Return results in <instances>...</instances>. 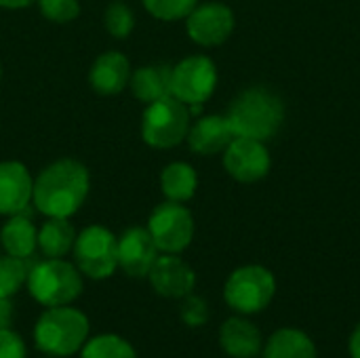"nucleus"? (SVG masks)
Segmentation results:
<instances>
[{
    "label": "nucleus",
    "instance_id": "nucleus-15",
    "mask_svg": "<svg viewBox=\"0 0 360 358\" xmlns=\"http://www.w3.org/2000/svg\"><path fill=\"white\" fill-rule=\"evenodd\" d=\"M219 346L232 358H255L262 354L264 338L259 327L245 314L230 317L219 327Z\"/></svg>",
    "mask_w": 360,
    "mask_h": 358
},
{
    "label": "nucleus",
    "instance_id": "nucleus-30",
    "mask_svg": "<svg viewBox=\"0 0 360 358\" xmlns=\"http://www.w3.org/2000/svg\"><path fill=\"white\" fill-rule=\"evenodd\" d=\"M13 323V302L11 298L0 295V329H8Z\"/></svg>",
    "mask_w": 360,
    "mask_h": 358
},
{
    "label": "nucleus",
    "instance_id": "nucleus-9",
    "mask_svg": "<svg viewBox=\"0 0 360 358\" xmlns=\"http://www.w3.org/2000/svg\"><path fill=\"white\" fill-rule=\"evenodd\" d=\"M217 84V68L205 55L181 59L171 74V95L186 106L205 103Z\"/></svg>",
    "mask_w": 360,
    "mask_h": 358
},
{
    "label": "nucleus",
    "instance_id": "nucleus-27",
    "mask_svg": "<svg viewBox=\"0 0 360 358\" xmlns=\"http://www.w3.org/2000/svg\"><path fill=\"white\" fill-rule=\"evenodd\" d=\"M40 13L53 23L74 21L80 13L78 0H38Z\"/></svg>",
    "mask_w": 360,
    "mask_h": 358
},
{
    "label": "nucleus",
    "instance_id": "nucleus-5",
    "mask_svg": "<svg viewBox=\"0 0 360 358\" xmlns=\"http://www.w3.org/2000/svg\"><path fill=\"white\" fill-rule=\"evenodd\" d=\"M276 295V279L274 274L257 264L236 268L226 285L224 300L236 314H257L266 310Z\"/></svg>",
    "mask_w": 360,
    "mask_h": 358
},
{
    "label": "nucleus",
    "instance_id": "nucleus-16",
    "mask_svg": "<svg viewBox=\"0 0 360 358\" xmlns=\"http://www.w3.org/2000/svg\"><path fill=\"white\" fill-rule=\"evenodd\" d=\"M131 63L118 51H108L95 59L89 72V82L99 95H116L129 87Z\"/></svg>",
    "mask_w": 360,
    "mask_h": 358
},
{
    "label": "nucleus",
    "instance_id": "nucleus-19",
    "mask_svg": "<svg viewBox=\"0 0 360 358\" xmlns=\"http://www.w3.org/2000/svg\"><path fill=\"white\" fill-rule=\"evenodd\" d=\"M171 74L173 68L167 63L141 65L131 74L129 87L139 101L152 103L171 95Z\"/></svg>",
    "mask_w": 360,
    "mask_h": 358
},
{
    "label": "nucleus",
    "instance_id": "nucleus-10",
    "mask_svg": "<svg viewBox=\"0 0 360 358\" xmlns=\"http://www.w3.org/2000/svg\"><path fill=\"white\" fill-rule=\"evenodd\" d=\"M224 167L236 181L253 184L268 175L272 160L264 141L234 137L230 146L224 150Z\"/></svg>",
    "mask_w": 360,
    "mask_h": 358
},
{
    "label": "nucleus",
    "instance_id": "nucleus-26",
    "mask_svg": "<svg viewBox=\"0 0 360 358\" xmlns=\"http://www.w3.org/2000/svg\"><path fill=\"white\" fill-rule=\"evenodd\" d=\"M196 4L198 0H143L146 11L160 21L186 19Z\"/></svg>",
    "mask_w": 360,
    "mask_h": 358
},
{
    "label": "nucleus",
    "instance_id": "nucleus-3",
    "mask_svg": "<svg viewBox=\"0 0 360 358\" xmlns=\"http://www.w3.org/2000/svg\"><path fill=\"white\" fill-rule=\"evenodd\" d=\"M91 335V323L78 308L55 306L46 308L34 325V344L40 352L51 358L74 357L86 344Z\"/></svg>",
    "mask_w": 360,
    "mask_h": 358
},
{
    "label": "nucleus",
    "instance_id": "nucleus-8",
    "mask_svg": "<svg viewBox=\"0 0 360 358\" xmlns=\"http://www.w3.org/2000/svg\"><path fill=\"white\" fill-rule=\"evenodd\" d=\"M148 232L160 253L179 255L194 238V217L181 203L167 200L152 211Z\"/></svg>",
    "mask_w": 360,
    "mask_h": 358
},
{
    "label": "nucleus",
    "instance_id": "nucleus-11",
    "mask_svg": "<svg viewBox=\"0 0 360 358\" xmlns=\"http://www.w3.org/2000/svg\"><path fill=\"white\" fill-rule=\"evenodd\" d=\"M188 36L200 46H217L226 42L234 30V13L221 2L196 4L186 17Z\"/></svg>",
    "mask_w": 360,
    "mask_h": 358
},
{
    "label": "nucleus",
    "instance_id": "nucleus-21",
    "mask_svg": "<svg viewBox=\"0 0 360 358\" xmlns=\"http://www.w3.org/2000/svg\"><path fill=\"white\" fill-rule=\"evenodd\" d=\"M76 243V230L65 217H49L38 230V249L44 257H65Z\"/></svg>",
    "mask_w": 360,
    "mask_h": 358
},
{
    "label": "nucleus",
    "instance_id": "nucleus-34",
    "mask_svg": "<svg viewBox=\"0 0 360 358\" xmlns=\"http://www.w3.org/2000/svg\"><path fill=\"white\" fill-rule=\"evenodd\" d=\"M49 358H51V357H49Z\"/></svg>",
    "mask_w": 360,
    "mask_h": 358
},
{
    "label": "nucleus",
    "instance_id": "nucleus-25",
    "mask_svg": "<svg viewBox=\"0 0 360 358\" xmlns=\"http://www.w3.org/2000/svg\"><path fill=\"white\" fill-rule=\"evenodd\" d=\"M103 23L114 38H127L135 27V15L129 4H124L122 0H114L103 13Z\"/></svg>",
    "mask_w": 360,
    "mask_h": 358
},
{
    "label": "nucleus",
    "instance_id": "nucleus-13",
    "mask_svg": "<svg viewBox=\"0 0 360 358\" xmlns=\"http://www.w3.org/2000/svg\"><path fill=\"white\" fill-rule=\"evenodd\" d=\"M158 255L148 228H129L118 238V268L131 279H146Z\"/></svg>",
    "mask_w": 360,
    "mask_h": 358
},
{
    "label": "nucleus",
    "instance_id": "nucleus-22",
    "mask_svg": "<svg viewBox=\"0 0 360 358\" xmlns=\"http://www.w3.org/2000/svg\"><path fill=\"white\" fill-rule=\"evenodd\" d=\"M198 186L196 171L188 162H171L162 169L160 175V188L167 200L173 203H186L194 196Z\"/></svg>",
    "mask_w": 360,
    "mask_h": 358
},
{
    "label": "nucleus",
    "instance_id": "nucleus-12",
    "mask_svg": "<svg viewBox=\"0 0 360 358\" xmlns=\"http://www.w3.org/2000/svg\"><path fill=\"white\" fill-rule=\"evenodd\" d=\"M148 281L152 289L165 300H184L196 287V274L179 255L162 253L156 257Z\"/></svg>",
    "mask_w": 360,
    "mask_h": 358
},
{
    "label": "nucleus",
    "instance_id": "nucleus-31",
    "mask_svg": "<svg viewBox=\"0 0 360 358\" xmlns=\"http://www.w3.org/2000/svg\"><path fill=\"white\" fill-rule=\"evenodd\" d=\"M348 352H350V358H360V323L354 327V331L350 333Z\"/></svg>",
    "mask_w": 360,
    "mask_h": 358
},
{
    "label": "nucleus",
    "instance_id": "nucleus-4",
    "mask_svg": "<svg viewBox=\"0 0 360 358\" xmlns=\"http://www.w3.org/2000/svg\"><path fill=\"white\" fill-rule=\"evenodd\" d=\"M25 287L40 306L55 308L74 304L82 295L84 283L76 264H70L63 257H46L30 268Z\"/></svg>",
    "mask_w": 360,
    "mask_h": 358
},
{
    "label": "nucleus",
    "instance_id": "nucleus-2",
    "mask_svg": "<svg viewBox=\"0 0 360 358\" xmlns=\"http://www.w3.org/2000/svg\"><path fill=\"white\" fill-rule=\"evenodd\" d=\"M228 120L234 137L266 141L283 127L285 103L274 91L266 87H251L232 101Z\"/></svg>",
    "mask_w": 360,
    "mask_h": 358
},
{
    "label": "nucleus",
    "instance_id": "nucleus-24",
    "mask_svg": "<svg viewBox=\"0 0 360 358\" xmlns=\"http://www.w3.org/2000/svg\"><path fill=\"white\" fill-rule=\"evenodd\" d=\"M30 268L32 266L27 264V260L13 255L0 257V295L13 298L15 293H19L27 283Z\"/></svg>",
    "mask_w": 360,
    "mask_h": 358
},
{
    "label": "nucleus",
    "instance_id": "nucleus-17",
    "mask_svg": "<svg viewBox=\"0 0 360 358\" xmlns=\"http://www.w3.org/2000/svg\"><path fill=\"white\" fill-rule=\"evenodd\" d=\"M188 143L192 152L200 156H213L224 152L234 139V131L230 127L228 116H202L188 131Z\"/></svg>",
    "mask_w": 360,
    "mask_h": 358
},
{
    "label": "nucleus",
    "instance_id": "nucleus-33",
    "mask_svg": "<svg viewBox=\"0 0 360 358\" xmlns=\"http://www.w3.org/2000/svg\"><path fill=\"white\" fill-rule=\"evenodd\" d=\"M0 78H2V65H0Z\"/></svg>",
    "mask_w": 360,
    "mask_h": 358
},
{
    "label": "nucleus",
    "instance_id": "nucleus-20",
    "mask_svg": "<svg viewBox=\"0 0 360 358\" xmlns=\"http://www.w3.org/2000/svg\"><path fill=\"white\" fill-rule=\"evenodd\" d=\"M0 243L6 255L30 260L38 249V230L25 213L11 215L0 230Z\"/></svg>",
    "mask_w": 360,
    "mask_h": 358
},
{
    "label": "nucleus",
    "instance_id": "nucleus-28",
    "mask_svg": "<svg viewBox=\"0 0 360 358\" xmlns=\"http://www.w3.org/2000/svg\"><path fill=\"white\" fill-rule=\"evenodd\" d=\"M179 317L188 327H202L209 321V304L202 298L190 293L181 300Z\"/></svg>",
    "mask_w": 360,
    "mask_h": 358
},
{
    "label": "nucleus",
    "instance_id": "nucleus-29",
    "mask_svg": "<svg viewBox=\"0 0 360 358\" xmlns=\"http://www.w3.org/2000/svg\"><path fill=\"white\" fill-rule=\"evenodd\" d=\"M0 358H27L25 342L11 327L0 329Z\"/></svg>",
    "mask_w": 360,
    "mask_h": 358
},
{
    "label": "nucleus",
    "instance_id": "nucleus-6",
    "mask_svg": "<svg viewBox=\"0 0 360 358\" xmlns=\"http://www.w3.org/2000/svg\"><path fill=\"white\" fill-rule=\"evenodd\" d=\"M190 131V110L184 101L169 95L148 103L141 118V137L148 146L169 150L179 146Z\"/></svg>",
    "mask_w": 360,
    "mask_h": 358
},
{
    "label": "nucleus",
    "instance_id": "nucleus-32",
    "mask_svg": "<svg viewBox=\"0 0 360 358\" xmlns=\"http://www.w3.org/2000/svg\"><path fill=\"white\" fill-rule=\"evenodd\" d=\"M34 0H0V6L2 8H25L30 6Z\"/></svg>",
    "mask_w": 360,
    "mask_h": 358
},
{
    "label": "nucleus",
    "instance_id": "nucleus-18",
    "mask_svg": "<svg viewBox=\"0 0 360 358\" xmlns=\"http://www.w3.org/2000/svg\"><path fill=\"white\" fill-rule=\"evenodd\" d=\"M264 358H319L314 340L297 327L276 329L262 348Z\"/></svg>",
    "mask_w": 360,
    "mask_h": 358
},
{
    "label": "nucleus",
    "instance_id": "nucleus-7",
    "mask_svg": "<svg viewBox=\"0 0 360 358\" xmlns=\"http://www.w3.org/2000/svg\"><path fill=\"white\" fill-rule=\"evenodd\" d=\"M72 251L76 268L91 281L110 279L118 268V238L103 226H89L76 234Z\"/></svg>",
    "mask_w": 360,
    "mask_h": 358
},
{
    "label": "nucleus",
    "instance_id": "nucleus-1",
    "mask_svg": "<svg viewBox=\"0 0 360 358\" xmlns=\"http://www.w3.org/2000/svg\"><path fill=\"white\" fill-rule=\"evenodd\" d=\"M89 186L86 167L78 160L61 158L40 171L34 181L32 200L42 215L68 219L84 205Z\"/></svg>",
    "mask_w": 360,
    "mask_h": 358
},
{
    "label": "nucleus",
    "instance_id": "nucleus-14",
    "mask_svg": "<svg viewBox=\"0 0 360 358\" xmlns=\"http://www.w3.org/2000/svg\"><path fill=\"white\" fill-rule=\"evenodd\" d=\"M34 194L30 171L15 160L0 162V215L25 213Z\"/></svg>",
    "mask_w": 360,
    "mask_h": 358
},
{
    "label": "nucleus",
    "instance_id": "nucleus-23",
    "mask_svg": "<svg viewBox=\"0 0 360 358\" xmlns=\"http://www.w3.org/2000/svg\"><path fill=\"white\" fill-rule=\"evenodd\" d=\"M80 358H137L131 342L116 333H101L89 338L80 348Z\"/></svg>",
    "mask_w": 360,
    "mask_h": 358
}]
</instances>
